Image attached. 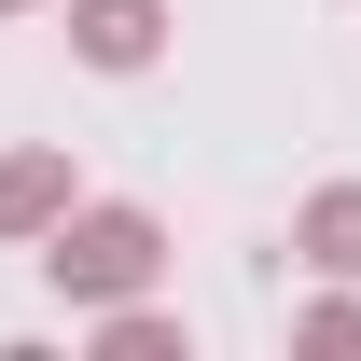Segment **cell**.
<instances>
[{
  "mask_svg": "<svg viewBox=\"0 0 361 361\" xmlns=\"http://www.w3.org/2000/svg\"><path fill=\"white\" fill-rule=\"evenodd\" d=\"M42 278H56V306H70V319H84V306H126V292L167 278V223L126 209V195H70V209L42 223Z\"/></svg>",
  "mask_w": 361,
  "mask_h": 361,
  "instance_id": "obj_1",
  "label": "cell"
},
{
  "mask_svg": "<svg viewBox=\"0 0 361 361\" xmlns=\"http://www.w3.org/2000/svg\"><path fill=\"white\" fill-rule=\"evenodd\" d=\"M70 195H84V180H70V139H14V153H0V250H42V223Z\"/></svg>",
  "mask_w": 361,
  "mask_h": 361,
  "instance_id": "obj_2",
  "label": "cell"
},
{
  "mask_svg": "<svg viewBox=\"0 0 361 361\" xmlns=\"http://www.w3.org/2000/svg\"><path fill=\"white\" fill-rule=\"evenodd\" d=\"M167 0H70V56H84V70H111V84H126V70H153V56H167Z\"/></svg>",
  "mask_w": 361,
  "mask_h": 361,
  "instance_id": "obj_3",
  "label": "cell"
},
{
  "mask_svg": "<svg viewBox=\"0 0 361 361\" xmlns=\"http://www.w3.org/2000/svg\"><path fill=\"white\" fill-rule=\"evenodd\" d=\"M292 264L306 278H361V180H319L292 209Z\"/></svg>",
  "mask_w": 361,
  "mask_h": 361,
  "instance_id": "obj_4",
  "label": "cell"
},
{
  "mask_svg": "<svg viewBox=\"0 0 361 361\" xmlns=\"http://www.w3.org/2000/svg\"><path fill=\"white\" fill-rule=\"evenodd\" d=\"M97 319V361H195V334H180L153 292H126V306H84Z\"/></svg>",
  "mask_w": 361,
  "mask_h": 361,
  "instance_id": "obj_5",
  "label": "cell"
},
{
  "mask_svg": "<svg viewBox=\"0 0 361 361\" xmlns=\"http://www.w3.org/2000/svg\"><path fill=\"white\" fill-rule=\"evenodd\" d=\"M292 348H306V361H361V278H334V292L292 306Z\"/></svg>",
  "mask_w": 361,
  "mask_h": 361,
  "instance_id": "obj_6",
  "label": "cell"
},
{
  "mask_svg": "<svg viewBox=\"0 0 361 361\" xmlns=\"http://www.w3.org/2000/svg\"><path fill=\"white\" fill-rule=\"evenodd\" d=\"M0 14H42V0H0Z\"/></svg>",
  "mask_w": 361,
  "mask_h": 361,
  "instance_id": "obj_7",
  "label": "cell"
}]
</instances>
